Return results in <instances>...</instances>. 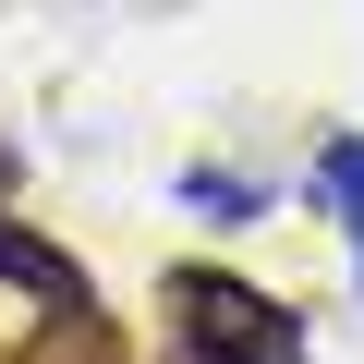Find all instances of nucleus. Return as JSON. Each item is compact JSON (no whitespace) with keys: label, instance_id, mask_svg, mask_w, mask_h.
Instances as JSON below:
<instances>
[{"label":"nucleus","instance_id":"f257e3e1","mask_svg":"<svg viewBox=\"0 0 364 364\" xmlns=\"http://www.w3.org/2000/svg\"><path fill=\"white\" fill-rule=\"evenodd\" d=\"M316 195H328V207L352 219V243H364V134H340V146L316 158Z\"/></svg>","mask_w":364,"mask_h":364}]
</instances>
